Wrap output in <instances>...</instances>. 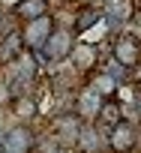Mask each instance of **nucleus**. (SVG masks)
I'll return each mask as SVG.
<instances>
[{
  "label": "nucleus",
  "mask_w": 141,
  "mask_h": 153,
  "mask_svg": "<svg viewBox=\"0 0 141 153\" xmlns=\"http://www.w3.org/2000/svg\"><path fill=\"white\" fill-rule=\"evenodd\" d=\"M90 87H93V90H99L102 96H114V93H117V81L111 78L108 72H102V69L90 78Z\"/></svg>",
  "instance_id": "14"
},
{
  "label": "nucleus",
  "mask_w": 141,
  "mask_h": 153,
  "mask_svg": "<svg viewBox=\"0 0 141 153\" xmlns=\"http://www.w3.org/2000/svg\"><path fill=\"white\" fill-rule=\"evenodd\" d=\"M102 15H105V21L129 24L135 18V3L132 0H102Z\"/></svg>",
  "instance_id": "9"
},
{
  "label": "nucleus",
  "mask_w": 141,
  "mask_h": 153,
  "mask_svg": "<svg viewBox=\"0 0 141 153\" xmlns=\"http://www.w3.org/2000/svg\"><path fill=\"white\" fill-rule=\"evenodd\" d=\"M21 51H24V42H21V27H18V30H12V33H6L3 39H0V60H3V63H12Z\"/></svg>",
  "instance_id": "12"
},
{
  "label": "nucleus",
  "mask_w": 141,
  "mask_h": 153,
  "mask_svg": "<svg viewBox=\"0 0 141 153\" xmlns=\"http://www.w3.org/2000/svg\"><path fill=\"white\" fill-rule=\"evenodd\" d=\"M138 144V132H135V123L129 120H120L108 129V147L114 153H129L132 147Z\"/></svg>",
  "instance_id": "5"
},
{
  "label": "nucleus",
  "mask_w": 141,
  "mask_h": 153,
  "mask_svg": "<svg viewBox=\"0 0 141 153\" xmlns=\"http://www.w3.org/2000/svg\"><path fill=\"white\" fill-rule=\"evenodd\" d=\"M33 150V129L24 123H15L12 129L3 132V147L0 153H30Z\"/></svg>",
  "instance_id": "4"
},
{
  "label": "nucleus",
  "mask_w": 141,
  "mask_h": 153,
  "mask_svg": "<svg viewBox=\"0 0 141 153\" xmlns=\"http://www.w3.org/2000/svg\"><path fill=\"white\" fill-rule=\"evenodd\" d=\"M12 15L24 24V21H33L39 15H48V0H15L12 6Z\"/></svg>",
  "instance_id": "10"
},
{
  "label": "nucleus",
  "mask_w": 141,
  "mask_h": 153,
  "mask_svg": "<svg viewBox=\"0 0 141 153\" xmlns=\"http://www.w3.org/2000/svg\"><path fill=\"white\" fill-rule=\"evenodd\" d=\"M75 39H78V36H75V30L54 24V30H51L48 42L42 45V51H39L36 57H39V60H48V63H63V60L69 57V51H72Z\"/></svg>",
  "instance_id": "1"
},
{
  "label": "nucleus",
  "mask_w": 141,
  "mask_h": 153,
  "mask_svg": "<svg viewBox=\"0 0 141 153\" xmlns=\"http://www.w3.org/2000/svg\"><path fill=\"white\" fill-rule=\"evenodd\" d=\"M3 15H6V12H3V6H0V18H3Z\"/></svg>",
  "instance_id": "19"
},
{
  "label": "nucleus",
  "mask_w": 141,
  "mask_h": 153,
  "mask_svg": "<svg viewBox=\"0 0 141 153\" xmlns=\"http://www.w3.org/2000/svg\"><path fill=\"white\" fill-rule=\"evenodd\" d=\"M135 108H138V117H141V93L135 96Z\"/></svg>",
  "instance_id": "18"
},
{
  "label": "nucleus",
  "mask_w": 141,
  "mask_h": 153,
  "mask_svg": "<svg viewBox=\"0 0 141 153\" xmlns=\"http://www.w3.org/2000/svg\"><path fill=\"white\" fill-rule=\"evenodd\" d=\"M78 135H81V120L78 117H57V123H54V144L60 147V150H69V147H75L78 144Z\"/></svg>",
  "instance_id": "7"
},
{
  "label": "nucleus",
  "mask_w": 141,
  "mask_h": 153,
  "mask_svg": "<svg viewBox=\"0 0 141 153\" xmlns=\"http://www.w3.org/2000/svg\"><path fill=\"white\" fill-rule=\"evenodd\" d=\"M69 57H72V66H75V69L87 72V69L96 66V60H99V48H96L93 42H78V39H75V45H72V51H69Z\"/></svg>",
  "instance_id": "8"
},
{
  "label": "nucleus",
  "mask_w": 141,
  "mask_h": 153,
  "mask_svg": "<svg viewBox=\"0 0 141 153\" xmlns=\"http://www.w3.org/2000/svg\"><path fill=\"white\" fill-rule=\"evenodd\" d=\"M123 117H120V108L114 105V102H102V108H99V117H96V123H105L108 129L114 126V123H120Z\"/></svg>",
  "instance_id": "15"
},
{
  "label": "nucleus",
  "mask_w": 141,
  "mask_h": 153,
  "mask_svg": "<svg viewBox=\"0 0 141 153\" xmlns=\"http://www.w3.org/2000/svg\"><path fill=\"white\" fill-rule=\"evenodd\" d=\"M105 21V15H102V9H96V6H87V9H81L78 15H75V21H72V30H75V36H84L87 30H93L96 24H102Z\"/></svg>",
  "instance_id": "11"
},
{
  "label": "nucleus",
  "mask_w": 141,
  "mask_h": 153,
  "mask_svg": "<svg viewBox=\"0 0 141 153\" xmlns=\"http://www.w3.org/2000/svg\"><path fill=\"white\" fill-rule=\"evenodd\" d=\"M102 144H108V138H102V132L96 126H81V135H78V147L84 153H102Z\"/></svg>",
  "instance_id": "13"
},
{
  "label": "nucleus",
  "mask_w": 141,
  "mask_h": 153,
  "mask_svg": "<svg viewBox=\"0 0 141 153\" xmlns=\"http://www.w3.org/2000/svg\"><path fill=\"white\" fill-rule=\"evenodd\" d=\"M111 57H114L126 72L138 69V63H141V42H138V36H132V33L114 36V39H111Z\"/></svg>",
  "instance_id": "3"
},
{
  "label": "nucleus",
  "mask_w": 141,
  "mask_h": 153,
  "mask_svg": "<svg viewBox=\"0 0 141 153\" xmlns=\"http://www.w3.org/2000/svg\"><path fill=\"white\" fill-rule=\"evenodd\" d=\"M102 102H105V96L99 93V90H93L90 84L75 96V114L81 117V120H87V123H93L96 117H99V108H102Z\"/></svg>",
  "instance_id": "6"
},
{
  "label": "nucleus",
  "mask_w": 141,
  "mask_h": 153,
  "mask_svg": "<svg viewBox=\"0 0 141 153\" xmlns=\"http://www.w3.org/2000/svg\"><path fill=\"white\" fill-rule=\"evenodd\" d=\"M102 72H108V75H111L114 81H117V78H123V75H126V69H123V66H120V63H117L114 57H108V60H105V66H102Z\"/></svg>",
  "instance_id": "17"
},
{
  "label": "nucleus",
  "mask_w": 141,
  "mask_h": 153,
  "mask_svg": "<svg viewBox=\"0 0 141 153\" xmlns=\"http://www.w3.org/2000/svg\"><path fill=\"white\" fill-rule=\"evenodd\" d=\"M54 24H57V21L51 18V12H48V15H39V18H33V21H24V24H21V42H24V48L33 51V54H39L42 45L48 42Z\"/></svg>",
  "instance_id": "2"
},
{
  "label": "nucleus",
  "mask_w": 141,
  "mask_h": 153,
  "mask_svg": "<svg viewBox=\"0 0 141 153\" xmlns=\"http://www.w3.org/2000/svg\"><path fill=\"white\" fill-rule=\"evenodd\" d=\"M12 102H15V114H18V117H33V114H36V102H33L30 96H27V99H12Z\"/></svg>",
  "instance_id": "16"
}]
</instances>
